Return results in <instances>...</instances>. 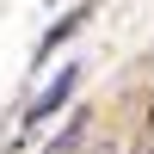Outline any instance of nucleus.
<instances>
[{
  "label": "nucleus",
  "instance_id": "obj_1",
  "mask_svg": "<svg viewBox=\"0 0 154 154\" xmlns=\"http://www.w3.org/2000/svg\"><path fill=\"white\" fill-rule=\"evenodd\" d=\"M74 86H80V62H68V68H56V80H49L43 93L31 99V111H25V130H37V123H43L49 111H62V105L74 99Z\"/></svg>",
  "mask_w": 154,
  "mask_h": 154
},
{
  "label": "nucleus",
  "instance_id": "obj_2",
  "mask_svg": "<svg viewBox=\"0 0 154 154\" xmlns=\"http://www.w3.org/2000/svg\"><path fill=\"white\" fill-rule=\"evenodd\" d=\"M80 25H86V6H74L68 19H56V25H49V37H43V43H37V49H43V56H49V49H62V43H68V37H74V31H80Z\"/></svg>",
  "mask_w": 154,
  "mask_h": 154
},
{
  "label": "nucleus",
  "instance_id": "obj_3",
  "mask_svg": "<svg viewBox=\"0 0 154 154\" xmlns=\"http://www.w3.org/2000/svg\"><path fill=\"white\" fill-rule=\"evenodd\" d=\"M80 130H86V111H74V117L62 123V136H56V142H49L43 154H74V148H80Z\"/></svg>",
  "mask_w": 154,
  "mask_h": 154
},
{
  "label": "nucleus",
  "instance_id": "obj_4",
  "mask_svg": "<svg viewBox=\"0 0 154 154\" xmlns=\"http://www.w3.org/2000/svg\"><path fill=\"white\" fill-rule=\"evenodd\" d=\"M93 154H123V148H93Z\"/></svg>",
  "mask_w": 154,
  "mask_h": 154
}]
</instances>
